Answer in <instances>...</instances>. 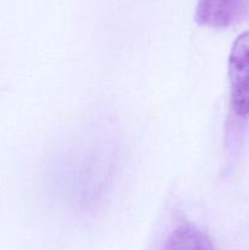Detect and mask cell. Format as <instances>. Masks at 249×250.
<instances>
[{
  "label": "cell",
  "mask_w": 249,
  "mask_h": 250,
  "mask_svg": "<svg viewBox=\"0 0 249 250\" xmlns=\"http://www.w3.org/2000/svg\"><path fill=\"white\" fill-rule=\"evenodd\" d=\"M161 250H215L211 239L197 225L185 222L168 233Z\"/></svg>",
  "instance_id": "3957f363"
},
{
  "label": "cell",
  "mask_w": 249,
  "mask_h": 250,
  "mask_svg": "<svg viewBox=\"0 0 249 250\" xmlns=\"http://www.w3.org/2000/svg\"><path fill=\"white\" fill-rule=\"evenodd\" d=\"M231 107L237 116L249 115V31L234 39L228 56Z\"/></svg>",
  "instance_id": "6da1fadb"
},
{
  "label": "cell",
  "mask_w": 249,
  "mask_h": 250,
  "mask_svg": "<svg viewBox=\"0 0 249 250\" xmlns=\"http://www.w3.org/2000/svg\"><path fill=\"white\" fill-rule=\"evenodd\" d=\"M249 17V0H200L194 11L199 24L227 27Z\"/></svg>",
  "instance_id": "7a4b0ae2"
}]
</instances>
